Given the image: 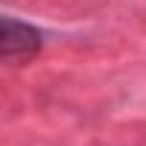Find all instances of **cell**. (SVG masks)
<instances>
[{"label":"cell","mask_w":146,"mask_h":146,"mask_svg":"<svg viewBox=\"0 0 146 146\" xmlns=\"http://www.w3.org/2000/svg\"><path fill=\"white\" fill-rule=\"evenodd\" d=\"M43 35L20 17L0 15V60H29L40 52Z\"/></svg>","instance_id":"cell-1"}]
</instances>
